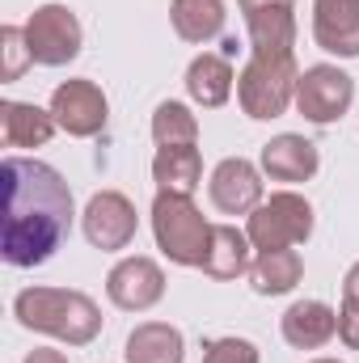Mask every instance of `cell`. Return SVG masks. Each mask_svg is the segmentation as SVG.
I'll list each match as a JSON object with an SVG mask.
<instances>
[{
    "label": "cell",
    "instance_id": "cell-4",
    "mask_svg": "<svg viewBox=\"0 0 359 363\" xmlns=\"http://www.w3.org/2000/svg\"><path fill=\"white\" fill-rule=\"evenodd\" d=\"M296 55H250V64L237 77V101L250 118H279L296 101Z\"/></svg>",
    "mask_w": 359,
    "mask_h": 363
},
{
    "label": "cell",
    "instance_id": "cell-10",
    "mask_svg": "<svg viewBox=\"0 0 359 363\" xmlns=\"http://www.w3.org/2000/svg\"><path fill=\"white\" fill-rule=\"evenodd\" d=\"M258 55H296V0H241Z\"/></svg>",
    "mask_w": 359,
    "mask_h": 363
},
{
    "label": "cell",
    "instance_id": "cell-23",
    "mask_svg": "<svg viewBox=\"0 0 359 363\" xmlns=\"http://www.w3.org/2000/svg\"><path fill=\"white\" fill-rule=\"evenodd\" d=\"M153 140H157V148H165V144H194L199 140V118L182 101H161L157 114H153Z\"/></svg>",
    "mask_w": 359,
    "mask_h": 363
},
{
    "label": "cell",
    "instance_id": "cell-22",
    "mask_svg": "<svg viewBox=\"0 0 359 363\" xmlns=\"http://www.w3.org/2000/svg\"><path fill=\"white\" fill-rule=\"evenodd\" d=\"M300 274H304V262H300L296 250H267V254L254 258L250 283H254L258 296H283L300 283Z\"/></svg>",
    "mask_w": 359,
    "mask_h": 363
},
{
    "label": "cell",
    "instance_id": "cell-6",
    "mask_svg": "<svg viewBox=\"0 0 359 363\" xmlns=\"http://www.w3.org/2000/svg\"><path fill=\"white\" fill-rule=\"evenodd\" d=\"M21 30H26V47H30L34 64H43V68H64L81 55V21L68 4L34 9Z\"/></svg>",
    "mask_w": 359,
    "mask_h": 363
},
{
    "label": "cell",
    "instance_id": "cell-7",
    "mask_svg": "<svg viewBox=\"0 0 359 363\" xmlns=\"http://www.w3.org/2000/svg\"><path fill=\"white\" fill-rule=\"evenodd\" d=\"M351 101H355V81L334 64H313L296 81V110L317 127L338 123L351 110Z\"/></svg>",
    "mask_w": 359,
    "mask_h": 363
},
{
    "label": "cell",
    "instance_id": "cell-11",
    "mask_svg": "<svg viewBox=\"0 0 359 363\" xmlns=\"http://www.w3.org/2000/svg\"><path fill=\"white\" fill-rule=\"evenodd\" d=\"M106 296L127 313H144L165 296V271L153 258H123L106 274Z\"/></svg>",
    "mask_w": 359,
    "mask_h": 363
},
{
    "label": "cell",
    "instance_id": "cell-14",
    "mask_svg": "<svg viewBox=\"0 0 359 363\" xmlns=\"http://www.w3.org/2000/svg\"><path fill=\"white\" fill-rule=\"evenodd\" d=\"M321 157H317V144L304 140V135H275L263 144V169H267L270 182H309L317 174Z\"/></svg>",
    "mask_w": 359,
    "mask_h": 363
},
{
    "label": "cell",
    "instance_id": "cell-18",
    "mask_svg": "<svg viewBox=\"0 0 359 363\" xmlns=\"http://www.w3.org/2000/svg\"><path fill=\"white\" fill-rule=\"evenodd\" d=\"M250 237L233 224H211V245H207V258L199 271L211 274V279H241V274L254 267L250 258Z\"/></svg>",
    "mask_w": 359,
    "mask_h": 363
},
{
    "label": "cell",
    "instance_id": "cell-5",
    "mask_svg": "<svg viewBox=\"0 0 359 363\" xmlns=\"http://www.w3.org/2000/svg\"><path fill=\"white\" fill-rule=\"evenodd\" d=\"M245 237H250V245H254L258 254L304 245V241L313 237V207H309V199L296 194V190H275L270 199H263V203L250 211Z\"/></svg>",
    "mask_w": 359,
    "mask_h": 363
},
{
    "label": "cell",
    "instance_id": "cell-12",
    "mask_svg": "<svg viewBox=\"0 0 359 363\" xmlns=\"http://www.w3.org/2000/svg\"><path fill=\"white\" fill-rule=\"evenodd\" d=\"M207 190H211L216 211H224V216H250L263 203V174L245 157H228V161H220L211 169Z\"/></svg>",
    "mask_w": 359,
    "mask_h": 363
},
{
    "label": "cell",
    "instance_id": "cell-13",
    "mask_svg": "<svg viewBox=\"0 0 359 363\" xmlns=\"http://www.w3.org/2000/svg\"><path fill=\"white\" fill-rule=\"evenodd\" d=\"M313 38L338 60L359 55V0H313Z\"/></svg>",
    "mask_w": 359,
    "mask_h": 363
},
{
    "label": "cell",
    "instance_id": "cell-26",
    "mask_svg": "<svg viewBox=\"0 0 359 363\" xmlns=\"http://www.w3.org/2000/svg\"><path fill=\"white\" fill-rule=\"evenodd\" d=\"M338 338L351 351H359V304H351V300H343V308H338Z\"/></svg>",
    "mask_w": 359,
    "mask_h": 363
},
{
    "label": "cell",
    "instance_id": "cell-29",
    "mask_svg": "<svg viewBox=\"0 0 359 363\" xmlns=\"http://www.w3.org/2000/svg\"><path fill=\"white\" fill-rule=\"evenodd\" d=\"M313 363H343V359H313Z\"/></svg>",
    "mask_w": 359,
    "mask_h": 363
},
{
    "label": "cell",
    "instance_id": "cell-25",
    "mask_svg": "<svg viewBox=\"0 0 359 363\" xmlns=\"http://www.w3.org/2000/svg\"><path fill=\"white\" fill-rule=\"evenodd\" d=\"M203 363H258V347L250 338H211L203 347Z\"/></svg>",
    "mask_w": 359,
    "mask_h": 363
},
{
    "label": "cell",
    "instance_id": "cell-24",
    "mask_svg": "<svg viewBox=\"0 0 359 363\" xmlns=\"http://www.w3.org/2000/svg\"><path fill=\"white\" fill-rule=\"evenodd\" d=\"M0 51H4V64H0V81H17L26 72V64H34L30 47H26V30L17 26H4L0 30Z\"/></svg>",
    "mask_w": 359,
    "mask_h": 363
},
{
    "label": "cell",
    "instance_id": "cell-27",
    "mask_svg": "<svg viewBox=\"0 0 359 363\" xmlns=\"http://www.w3.org/2000/svg\"><path fill=\"white\" fill-rule=\"evenodd\" d=\"M343 300H351V304H359V262L347 271V279H343Z\"/></svg>",
    "mask_w": 359,
    "mask_h": 363
},
{
    "label": "cell",
    "instance_id": "cell-1",
    "mask_svg": "<svg viewBox=\"0 0 359 363\" xmlns=\"http://www.w3.org/2000/svg\"><path fill=\"white\" fill-rule=\"evenodd\" d=\"M0 254L9 267H43L72 233V190L60 169L34 157H9L4 169Z\"/></svg>",
    "mask_w": 359,
    "mask_h": 363
},
{
    "label": "cell",
    "instance_id": "cell-9",
    "mask_svg": "<svg viewBox=\"0 0 359 363\" xmlns=\"http://www.w3.org/2000/svg\"><path fill=\"white\" fill-rule=\"evenodd\" d=\"M51 114H55L60 131H68L77 140H89V135H97L106 127L110 101H106V93L97 89L93 81L77 77V81H64L60 89L51 93Z\"/></svg>",
    "mask_w": 359,
    "mask_h": 363
},
{
    "label": "cell",
    "instance_id": "cell-19",
    "mask_svg": "<svg viewBox=\"0 0 359 363\" xmlns=\"http://www.w3.org/2000/svg\"><path fill=\"white\" fill-rule=\"evenodd\" d=\"M153 182L170 194H194L203 182V157L194 144H165L153 157Z\"/></svg>",
    "mask_w": 359,
    "mask_h": 363
},
{
    "label": "cell",
    "instance_id": "cell-3",
    "mask_svg": "<svg viewBox=\"0 0 359 363\" xmlns=\"http://www.w3.org/2000/svg\"><path fill=\"white\" fill-rule=\"evenodd\" d=\"M153 237H157V250L174 267H203L207 245H211V224L190 203V194L161 190L153 203Z\"/></svg>",
    "mask_w": 359,
    "mask_h": 363
},
{
    "label": "cell",
    "instance_id": "cell-8",
    "mask_svg": "<svg viewBox=\"0 0 359 363\" xmlns=\"http://www.w3.org/2000/svg\"><path fill=\"white\" fill-rule=\"evenodd\" d=\"M136 228H140V216H136V203L118 190H97L85 207V237H89L93 250L101 254H114V250H127L136 241Z\"/></svg>",
    "mask_w": 359,
    "mask_h": 363
},
{
    "label": "cell",
    "instance_id": "cell-28",
    "mask_svg": "<svg viewBox=\"0 0 359 363\" xmlns=\"http://www.w3.org/2000/svg\"><path fill=\"white\" fill-rule=\"evenodd\" d=\"M26 363H68V355H60V351H47V347H43V351H30Z\"/></svg>",
    "mask_w": 359,
    "mask_h": 363
},
{
    "label": "cell",
    "instance_id": "cell-21",
    "mask_svg": "<svg viewBox=\"0 0 359 363\" xmlns=\"http://www.w3.org/2000/svg\"><path fill=\"white\" fill-rule=\"evenodd\" d=\"M224 0H174L170 4V21L178 30L182 43H211L224 30Z\"/></svg>",
    "mask_w": 359,
    "mask_h": 363
},
{
    "label": "cell",
    "instance_id": "cell-15",
    "mask_svg": "<svg viewBox=\"0 0 359 363\" xmlns=\"http://www.w3.org/2000/svg\"><path fill=\"white\" fill-rule=\"evenodd\" d=\"M55 114L34 101H0V140L4 148H43L55 135Z\"/></svg>",
    "mask_w": 359,
    "mask_h": 363
},
{
    "label": "cell",
    "instance_id": "cell-2",
    "mask_svg": "<svg viewBox=\"0 0 359 363\" xmlns=\"http://www.w3.org/2000/svg\"><path fill=\"white\" fill-rule=\"evenodd\" d=\"M13 313L26 330L51 334L68 347H89L101 334V308L72 287H26L13 300Z\"/></svg>",
    "mask_w": 359,
    "mask_h": 363
},
{
    "label": "cell",
    "instance_id": "cell-17",
    "mask_svg": "<svg viewBox=\"0 0 359 363\" xmlns=\"http://www.w3.org/2000/svg\"><path fill=\"white\" fill-rule=\"evenodd\" d=\"M127 363H182L186 359V342L182 330L170 321H144L127 334Z\"/></svg>",
    "mask_w": 359,
    "mask_h": 363
},
{
    "label": "cell",
    "instance_id": "cell-16",
    "mask_svg": "<svg viewBox=\"0 0 359 363\" xmlns=\"http://www.w3.org/2000/svg\"><path fill=\"white\" fill-rule=\"evenodd\" d=\"M338 334V313L321 300H296L283 313V338L296 351H317Z\"/></svg>",
    "mask_w": 359,
    "mask_h": 363
},
{
    "label": "cell",
    "instance_id": "cell-20",
    "mask_svg": "<svg viewBox=\"0 0 359 363\" xmlns=\"http://www.w3.org/2000/svg\"><path fill=\"white\" fill-rule=\"evenodd\" d=\"M233 85H237V77H233V68H228V60L224 55H194L190 60V68H186V93L199 101V106H207V110H216V106H224L228 97H233Z\"/></svg>",
    "mask_w": 359,
    "mask_h": 363
}]
</instances>
